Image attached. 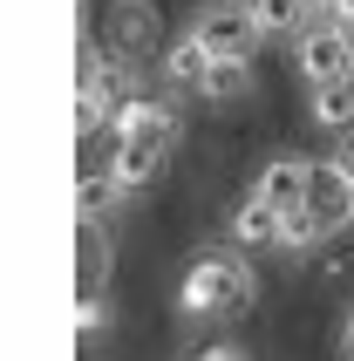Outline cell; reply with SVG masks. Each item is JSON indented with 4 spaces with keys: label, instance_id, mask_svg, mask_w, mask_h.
<instances>
[{
    "label": "cell",
    "instance_id": "obj_21",
    "mask_svg": "<svg viewBox=\"0 0 354 361\" xmlns=\"http://www.w3.org/2000/svg\"><path fill=\"white\" fill-rule=\"evenodd\" d=\"M341 27H348V35H354V14H341Z\"/></svg>",
    "mask_w": 354,
    "mask_h": 361
},
{
    "label": "cell",
    "instance_id": "obj_4",
    "mask_svg": "<svg viewBox=\"0 0 354 361\" xmlns=\"http://www.w3.org/2000/svg\"><path fill=\"white\" fill-rule=\"evenodd\" d=\"M307 191H314V164H300V157H273V164H259V178H252V198H266L273 212H300Z\"/></svg>",
    "mask_w": 354,
    "mask_h": 361
},
{
    "label": "cell",
    "instance_id": "obj_17",
    "mask_svg": "<svg viewBox=\"0 0 354 361\" xmlns=\"http://www.w3.org/2000/svg\"><path fill=\"white\" fill-rule=\"evenodd\" d=\"M102 321H109V307H102V293H75V334L82 341H96Z\"/></svg>",
    "mask_w": 354,
    "mask_h": 361
},
{
    "label": "cell",
    "instance_id": "obj_19",
    "mask_svg": "<svg viewBox=\"0 0 354 361\" xmlns=\"http://www.w3.org/2000/svg\"><path fill=\"white\" fill-rule=\"evenodd\" d=\"M341 355L354 361V307H348V314H341Z\"/></svg>",
    "mask_w": 354,
    "mask_h": 361
},
{
    "label": "cell",
    "instance_id": "obj_7",
    "mask_svg": "<svg viewBox=\"0 0 354 361\" xmlns=\"http://www.w3.org/2000/svg\"><path fill=\"white\" fill-rule=\"evenodd\" d=\"M307 204L320 212V225H327V232L354 225V184L334 171V157H327V164H314V191H307Z\"/></svg>",
    "mask_w": 354,
    "mask_h": 361
},
{
    "label": "cell",
    "instance_id": "obj_5",
    "mask_svg": "<svg viewBox=\"0 0 354 361\" xmlns=\"http://www.w3.org/2000/svg\"><path fill=\"white\" fill-rule=\"evenodd\" d=\"M164 157H171V143L116 137V150H109V178H116L123 191H143V184H157V178H164Z\"/></svg>",
    "mask_w": 354,
    "mask_h": 361
},
{
    "label": "cell",
    "instance_id": "obj_18",
    "mask_svg": "<svg viewBox=\"0 0 354 361\" xmlns=\"http://www.w3.org/2000/svg\"><path fill=\"white\" fill-rule=\"evenodd\" d=\"M334 171H341V178L354 184V130H348V137H341V150H334Z\"/></svg>",
    "mask_w": 354,
    "mask_h": 361
},
{
    "label": "cell",
    "instance_id": "obj_13",
    "mask_svg": "<svg viewBox=\"0 0 354 361\" xmlns=\"http://www.w3.org/2000/svg\"><path fill=\"white\" fill-rule=\"evenodd\" d=\"M314 123H320V130H334V137H348V130H354V82H327V89H314Z\"/></svg>",
    "mask_w": 354,
    "mask_h": 361
},
{
    "label": "cell",
    "instance_id": "obj_6",
    "mask_svg": "<svg viewBox=\"0 0 354 361\" xmlns=\"http://www.w3.org/2000/svg\"><path fill=\"white\" fill-rule=\"evenodd\" d=\"M109 137H150V143H177V109L164 96H137L109 116Z\"/></svg>",
    "mask_w": 354,
    "mask_h": 361
},
{
    "label": "cell",
    "instance_id": "obj_1",
    "mask_svg": "<svg viewBox=\"0 0 354 361\" xmlns=\"http://www.w3.org/2000/svg\"><path fill=\"white\" fill-rule=\"evenodd\" d=\"M259 300V273L245 259V245L232 252H197L184 286H177V307H184V321H212V314H245Z\"/></svg>",
    "mask_w": 354,
    "mask_h": 361
},
{
    "label": "cell",
    "instance_id": "obj_10",
    "mask_svg": "<svg viewBox=\"0 0 354 361\" xmlns=\"http://www.w3.org/2000/svg\"><path fill=\"white\" fill-rule=\"evenodd\" d=\"M205 68H212V48L184 27V35L164 48V82H171V89H197V82H205Z\"/></svg>",
    "mask_w": 354,
    "mask_h": 361
},
{
    "label": "cell",
    "instance_id": "obj_16",
    "mask_svg": "<svg viewBox=\"0 0 354 361\" xmlns=\"http://www.w3.org/2000/svg\"><path fill=\"white\" fill-rule=\"evenodd\" d=\"M320 239H327V225H320L314 204L286 212V225H279V245H286V252H307V245H320Z\"/></svg>",
    "mask_w": 354,
    "mask_h": 361
},
{
    "label": "cell",
    "instance_id": "obj_3",
    "mask_svg": "<svg viewBox=\"0 0 354 361\" xmlns=\"http://www.w3.org/2000/svg\"><path fill=\"white\" fill-rule=\"evenodd\" d=\"M293 61H300V75L314 82V89L354 82V35L341 27V20H314V27L293 41Z\"/></svg>",
    "mask_w": 354,
    "mask_h": 361
},
{
    "label": "cell",
    "instance_id": "obj_9",
    "mask_svg": "<svg viewBox=\"0 0 354 361\" xmlns=\"http://www.w3.org/2000/svg\"><path fill=\"white\" fill-rule=\"evenodd\" d=\"M279 225H286V212H273L266 198H245V204L232 212V245L266 252V245H279Z\"/></svg>",
    "mask_w": 354,
    "mask_h": 361
},
{
    "label": "cell",
    "instance_id": "obj_15",
    "mask_svg": "<svg viewBox=\"0 0 354 361\" xmlns=\"http://www.w3.org/2000/svg\"><path fill=\"white\" fill-rule=\"evenodd\" d=\"M197 89H205L212 102H232V96H245V89H252V61H212Z\"/></svg>",
    "mask_w": 354,
    "mask_h": 361
},
{
    "label": "cell",
    "instance_id": "obj_2",
    "mask_svg": "<svg viewBox=\"0 0 354 361\" xmlns=\"http://www.w3.org/2000/svg\"><path fill=\"white\" fill-rule=\"evenodd\" d=\"M191 35L212 48V61H252L266 48V27H259L252 0H212V7H197Z\"/></svg>",
    "mask_w": 354,
    "mask_h": 361
},
{
    "label": "cell",
    "instance_id": "obj_20",
    "mask_svg": "<svg viewBox=\"0 0 354 361\" xmlns=\"http://www.w3.org/2000/svg\"><path fill=\"white\" fill-rule=\"evenodd\" d=\"M191 361H245V355H238V348H197Z\"/></svg>",
    "mask_w": 354,
    "mask_h": 361
},
{
    "label": "cell",
    "instance_id": "obj_12",
    "mask_svg": "<svg viewBox=\"0 0 354 361\" xmlns=\"http://www.w3.org/2000/svg\"><path fill=\"white\" fill-rule=\"evenodd\" d=\"M109 204H123V184L109 178V171H96V164H82V178H75V219H102Z\"/></svg>",
    "mask_w": 354,
    "mask_h": 361
},
{
    "label": "cell",
    "instance_id": "obj_8",
    "mask_svg": "<svg viewBox=\"0 0 354 361\" xmlns=\"http://www.w3.org/2000/svg\"><path fill=\"white\" fill-rule=\"evenodd\" d=\"M109 280V239L96 219H75V293H102Z\"/></svg>",
    "mask_w": 354,
    "mask_h": 361
},
{
    "label": "cell",
    "instance_id": "obj_11",
    "mask_svg": "<svg viewBox=\"0 0 354 361\" xmlns=\"http://www.w3.org/2000/svg\"><path fill=\"white\" fill-rule=\"evenodd\" d=\"M252 14H259V27H266V41H286V35H307L314 27V0H252Z\"/></svg>",
    "mask_w": 354,
    "mask_h": 361
},
{
    "label": "cell",
    "instance_id": "obj_14",
    "mask_svg": "<svg viewBox=\"0 0 354 361\" xmlns=\"http://www.w3.org/2000/svg\"><path fill=\"white\" fill-rule=\"evenodd\" d=\"M109 35H116V48L130 55V48H143V41H157V14H150L143 0H123L116 14H109Z\"/></svg>",
    "mask_w": 354,
    "mask_h": 361
}]
</instances>
